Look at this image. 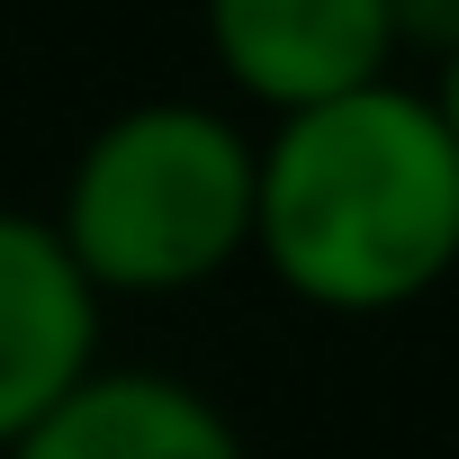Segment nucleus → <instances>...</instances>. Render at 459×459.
<instances>
[{"mask_svg": "<svg viewBox=\"0 0 459 459\" xmlns=\"http://www.w3.org/2000/svg\"><path fill=\"white\" fill-rule=\"evenodd\" d=\"M253 262L316 316H405L459 271V135L396 73L271 117Z\"/></svg>", "mask_w": 459, "mask_h": 459, "instance_id": "nucleus-1", "label": "nucleus"}, {"mask_svg": "<svg viewBox=\"0 0 459 459\" xmlns=\"http://www.w3.org/2000/svg\"><path fill=\"white\" fill-rule=\"evenodd\" d=\"M262 135L207 100H135L91 126L64 171L55 235L100 298H189L253 262Z\"/></svg>", "mask_w": 459, "mask_h": 459, "instance_id": "nucleus-2", "label": "nucleus"}, {"mask_svg": "<svg viewBox=\"0 0 459 459\" xmlns=\"http://www.w3.org/2000/svg\"><path fill=\"white\" fill-rule=\"evenodd\" d=\"M198 37L225 91L262 117H298L396 73L387 0H198Z\"/></svg>", "mask_w": 459, "mask_h": 459, "instance_id": "nucleus-3", "label": "nucleus"}, {"mask_svg": "<svg viewBox=\"0 0 459 459\" xmlns=\"http://www.w3.org/2000/svg\"><path fill=\"white\" fill-rule=\"evenodd\" d=\"M100 307L55 225L0 207V450L100 369Z\"/></svg>", "mask_w": 459, "mask_h": 459, "instance_id": "nucleus-4", "label": "nucleus"}, {"mask_svg": "<svg viewBox=\"0 0 459 459\" xmlns=\"http://www.w3.org/2000/svg\"><path fill=\"white\" fill-rule=\"evenodd\" d=\"M0 459H253L207 387L171 369H91L55 414H37Z\"/></svg>", "mask_w": 459, "mask_h": 459, "instance_id": "nucleus-5", "label": "nucleus"}, {"mask_svg": "<svg viewBox=\"0 0 459 459\" xmlns=\"http://www.w3.org/2000/svg\"><path fill=\"white\" fill-rule=\"evenodd\" d=\"M387 37H396V55L450 64L459 55V0H387Z\"/></svg>", "mask_w": 459, "mask_h": 459, "instance_id": "nucleus-6", "label": "nucleus"}, {"mask_svg": "<svg viewBox=\"0 0 459 459\" xmlns=\"http://www.w3.org/2000/svg\"><path fill=\"white\" fill-rule=\"evenodd\" d=\"M432 100H441V117H450V135H459V55L441 64V82H432Z\"/></svg>", "mask_w": 459, "mask_h": 459, "instance_id": "nucleus-7", "label": "nucleus"}]
</instances>
